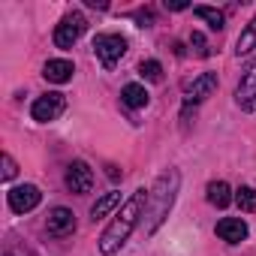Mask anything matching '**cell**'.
Listing matches in <instances>:
<instances>
[{
  "label": "cell",
  "instance_id": "1",
  "mask_svg": "<svg viewBox=\"0 0 256 256\" xmlns=\"http://www.w3.org/2000/svg\"><path fill=\"white\" fill-rule=\"evenodd\" d=\"M148 193H151V190L139 187V190H136L130 199L124 202V208L114 214V220L106 226V232L100 235V250H102L106 256L118 253V250L126 244L130 232L139 226V220H142V214H145V208H148Z\"/></svg>",
  "mask_w": 256,
  "mask_h": 256
},
{
  "label": "cell",
  "instance_id": "2",
  "mask_svg": "<svg viewBox=\"0 0 256 256\" xmlns=\"http://www.w3.org/2000/svg\"><path fill=\"white\" fill-rule=\"evenodd\" d=\"M178 184H181V175H178L175 169H169V172H163V175L157 178L154 190L148 193V208H145V214H148V226H145V232H154V229L166 220V214H169L172 205H175Z\"/></svg>",
  "mask_w": 256,
  "mask_h": 256
},
{
  "label": "cell",
  "instance_id": "3",
  "mask_svg": "<svg viewBox=\"0 0 256 256\" xmlns=\"http://www.w3.org/2000/svg\"><path fill=\"white\" fill-rule=\"evenodd\" d=\"M94 52L102 60L106 70H112L124 54H126V40L120 34H96L94 36Z\"/></svg>",
  "mask_w": 256,
  "mask_h": 256
},
{
  "label": "cell",
  "instance_id": "4",
  "mask_svg": "<svg viewBox=\"0 0 256 256\" xmlns=\"http://www.w3.org/2000/svg\"><path fill=\"white\" fill-rule=\"evenodd\" d=\"M84 28H88V22H84L82 12H66L60 18V24L54 28V46L58 48H72L78 42V36L84 34Z\"/></svg>",
  "mask_w": 256,
  "mask_h": 256
},
{
  "label": "cell",
  "instance_id": "5",
  "mask_svg": "<svg viewBox=\"0 0 256 256\" xmlns=\"http://www.w3.org/2000/svg\"><path fill=\"white\" fill-rule=\"evenodd\" d=\"M64 112H66V96H64V94H58V90L36 96V100H34V106H30V114H34V120H40V124L58 120Z\"/></svg>",
  "mask_w": 256,
  "mask_h": 256
},
{
  "label": "cell",
  "instance_id": "6",
  "mask_svg": "<svg viewBox=\"0 0 256 256\" xmlns=\"http://www.w3.org/2000/svg\"><path fill=\"white\" fill-rule=\"evenodd\" d=\"M235 102L244 108V112H256V58L244 66L241 72V82L235 88Z\"/></svg>",
  "mask_w": 256,
  "mask_h": 256
},
{
  "label": "cell",
  "instance_id": "7",
  "mask_svg": "<svg viewBox=\"0 0 256 256\" xmlns=\"http://www.w3.org/2000/svg\"><path fill=\"white\" fill-rule=\"evenodd\" d=\"M6 199H10V208H12L16 214H28V211H34V208L42 202V193H40V187H34V184H22V187H12V190L6 193Z\"/></svg>",
  "mask_w": 256,
  "mask_h": 256
},
{
  "label": "cell",
  "instance_id": "8",
  "mask_svg": "<svg viewBox=\"0 0 256 256\" xmlns=\"http://www.w3.org/2000/svg\"><path fill=\"white\" fill-rule=\"evenodd\" d=\"M66 187H70V193H90V187H94V172H90V166L84 163V160H72L70 166H66Z\"/></svg>",
  "mask_w": 256,
  "mask_h": 256
},
{
  "label": "cell",
  "instance_id": "9",
  "mask_svg": "<svg viewBox=\"0 0 256 256\" xmlns=\"http://www.w3.org/2000/svg\"><path fill=\"white\" fill-rule=\"evenodd\" d=\"M46 229H48V235H54V238H66V235L76 232V214H72L70 208L58 205V208L48 211V217H46Z\"/></svg>",
  "mask_w": 256,
  "mask_h": 256
},
{
  "label": "cell",
  "instance_id": "10",
  "mask_svg": "<svg viewBox=\"0 0 256 256\" xmlns=\"http://www.w3.org/2000/svg\"><path fill=\"white\" fill-rule=\"evenodd\" d=\"M214 90H217V72H202V76H196V78L184 88V102H187V106L202 102V100H208Z\"/></svg>",
  "mask_w": 256,
  "mask_h": 256
},
{
  "label": "cell",
  "instance_id": "11",
  "mask_svg": "<svg viewBox=\"0 0 256 256\" xmlns=\"http://www.w3.org/2000/svg\"><path fill=\"white\" fill-rule=\"evenodd\" d=\"M217 235L226 241V244H241L247 238V223L241 217H223L217 223Z\"/></svg>",
  "mask_w": 256,
  "mask_h": 256
},
{
  "label": "cell",
  "instance_id": "12",
  "mask_svg": "<svg viewBox=\"0 0 256 256\" xmlns=\"http://www.w3.org/2000/svg\"><path fill=\"white\" fill-rule=\"evenodd\" d=\"M72 72H76V66H72L70 60H48V64L42 66V76H46L48 82H54V84H66V82L72 78Z\"/></svg>",
  "mask_w": 256,
  "mask_h": 256
},
{
  "label": "cell",
  "instance_id": "13",
  "mask_svg": "<svg viewBox=\"0 0 256 256\" xmlns=\"http://www.w3.org/2000/svg\"><path fill=\"white\" fill-rule=\"evenodd\" d=\"M120 100H124V106H126V108H145L151 96H148V90H145L142 84H136V82H133V84H126V88L120 90Z\"/></svg>",
  "mask_w": 256,
  "mask_h": 256
},
{
  "label": "cell",
  "instance_id": "14",
  "mask_svg": "<svg viewBox=\"0 0 256 256\" xmlns=\"http://www.w3.org/2000/svg\"><path fill=\"white\" fill-rule=\"evenodd\" d=\"M232 199H235V196H232V190H229L226 181H211V184H208V202H211L214 208H226Z\"/></svg>",
  "mask_w": 256,
  "mask_h": 256
},
{
  "label": "cell",
  "instance_id": "15",
  "mask_svg": "<svg viewBox=\"0 0 256 256\" xmlns=\"http://www.w3.org/2000/svg\"><path fill=\"white\" fill-rule=\"evenodd\" d=\"M118 205H120V193H118V190H112V193H106V196H100V199L94 202L90 217H94V220H102V217H106V214H112Z\"/></svg>",
  "mask_w": 256,
  "mask_h": 256
},
{
  "label": "cell",
  "instance_id": "16",
  "mask_svg": "<svg viewBox=\"0 0 256 256\" xmlns=\"http://www.w3.org/2000/svg\"><path fill=\"white\" fill-rule=\"evenodd\" d=\"M193 16H199L202 22H208V28H211V30H223V24H226L223 12H220V10H214V6H193Z\"/></svg>",
  "mask_w": 256,
  "mask_h": 256
},
{
  "label": "cell",
  "instance_id": "17",
  "mask_svg": "<svg viewBox=\"0 0 256 256\" xmlns=\"http://www.w3.org/2000/svg\"><path fill=\"white\" fill-rule=\"evenodd\" d=\"M256 48V18L241 30V36H238V42H235V52L238 54H247V52H253Z\"/></svg>",
  "mask_w": 256,
  "mask_h": 256
},
{
  "label": "cell",
  "instance_id": "18",
  "mask_svg": "<svg viewBox=\"0 0 256 256\" xmlns=\"http://www.w3.org/2000/svg\"><path fill=\"white\" fill-rule=\"evenodd\" d=\"M235 202L241 211H256V190L253 187H238L235 190Z\"/></svg>",
  "mask_w": 256,
  "mask_h": 256
},
{
  "label": "cell",
  "instance_id": "19",
  "mask_svg": "<svg viewBox=\"0 0 256 256\" xmlns=\"http://www.w3.org/2000/svg\"><path fill=\"white\" fill-rule=\"evenodd\" d=\"M139 72H142L148 82H160V78H163V66H160V60H142Z\"/></svg>",
  "mask_w": 256,
  "mask_h": 256
},
{
  "label": "cell",
  "instance_id": "20",
  "mask_svg": "<svg viewBox=\"0 0 256 256\" xmlns=\"http://www.w3.org/2000/svg\"><path fill=\"white\" fill-rule=\"evenodd\" d=\"M190 46H193V52H196L199 58H208V54H211V48H208V42H205L202 34H193V36H190Z\"/></svg>",
  "mask_w": 256,
  "mask_h": 256
},
{
  "label": "cell",
  "instance_id": "21",
  "mask_svg": "<svg viewBox=\"0 0 256 256\" xmlns=\"http://www.w3.org/2000/svg\"><path fill=\"white\" fill-rule=\"evenodd\" d=\"M16 160L10 157V154H4V181H10V178H16Z\"/></svg>",
  "mask_w": 256,
  "mask_h": 256
},
{
  "label": "cell",
  "instance_id": "22",
  "mask_svg": "<svg viewBox=\"0 0 256 256\" xmlns=\"http://www.w3.org/2000/svg\"><path fill=\"white\" fill-rule=\"evenodd\" d=\"M166 10H175V12H181V10H190L187 4H181V0H175V4H169V0H166Z\"/></svg>",
  "mask_w": 256,
  "mask_h": 256
},
{
  "label": "cell",
  "instance_id": "23",
  "mask_svg": "<svg viewBox=\"0 0 256 256\" xmlns=\"http://www.w3.org/2000/svg\"><path fill=\"white\" fill-rule=\"evenodd\" d=\"M4 256H12V253H4Z\"/></svg>",
  "mask_w": 256,
  "mask_h": 256
}]
</instances>
